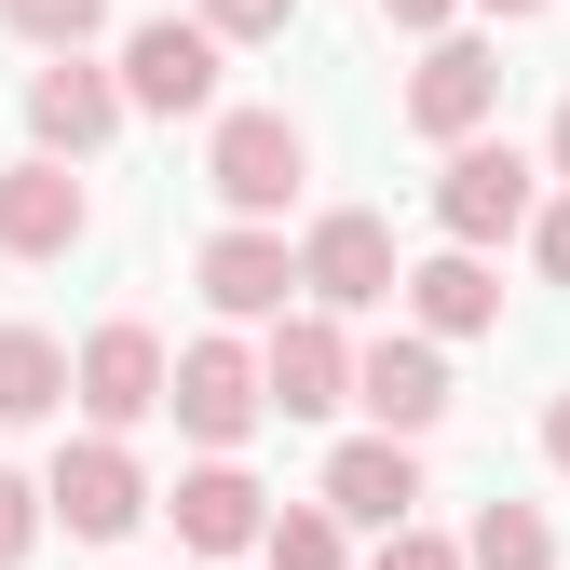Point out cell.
Wrapping results in <instances>:
<instances>
[{
	"label": "cell",
	"mask_w": 570,
	"mask_h": 570,
	"mask_svg": "<svg viewBox=\"0 0 570 570\" xmlns=\"http://www.w3.org/2000/svg\"><path fill=\"white\" fill-rule=\"evenodd\" d=\"M435 232H449V245H503V232H530V150H517V136H449Z\"/></svg>",
	"instance_id": "cell-1"
},
{
	"label": "cell",
	"mask_w": 570,
	"mask_h": 570,
	"mask_svg": "<svg viewBox=\"0 0 570 570\" xmlns=\"http://www.w3.org/2000/svg\"><path fill=\"white\" fill-rule=\"evenodd\" d=\"M204 177H218L232 218H285V204H299V177H313V136L285 122V109H232L218 150H204Z\"/></svg>",
	"instance_id": "cell-2"
},
{
	"label": "cell",
	"mask_w": 570,
	"mask_h": 570,
	"mask_svg": "<svg viewBox=\"0 0 570 570\" xmlns=\"http://www.w3.org/2000/svg\"><path fill=\"white\" fill-rule=\"evenodd\" d=\"M164 407L190 421L204 449H245V435H258V353H245V340H190L177 367H164Z\"/></svg>",
	"instance_id": "cell-3"
},
{
	"label": "cell",
	"mask_w": 570,
	"mask_h": 570,
	"mask_svg": "<svg viewBox=\"0 0 570 570\" xmlns=\"http://www.w3.org/2000/svg\"><path fill=\"white\" fill-rule=\"evenodd\" d=\"M218 96V28L204 14H150L122 41V109H204Z\"/></svg>",
	"instance_id": "cell-4"
},
{
	"label": "cell",
	"mask_w": 570,
	"mask_h": 570,
	"mask_svg": "<svg viewBox=\"0 0 570 570\" xmlns=\"http://www.w3.org/2000/svg\"><path fill=\"white\" fill-rule=\"evenodd\" d=\"M41 517H68L82 543H122L136 517H150V475L122 462V435H82V449L55 462V489H41Z\"/></svg>",
	"instance_id": "cell-5"
},
{
	"label": "cell",
	"mask_w": 570,
	"mask_h": 570,
	"mask_svg": "<svg viewBox=\"0 0 570 570\" xmlns=\"http://www.w3.org/2000/svg\"><path fill=\"white\" fill-rule=\"evenodd\" d=\"M299 285H313L326 313H381V299H394V232L367 218V204L313 218V245H299Z\"/></svg>",
	"instance_id": "cell-6"
},
{
	"label": "cell",
	"mask_w": 570,
	"mask_h": 570,
	"mask_svg": "<svg viewBox=\"0 0 570 570\" xmlns=\"http://www.w3.org/2000/svg\"><path fill=\"white\" fill-rule=\"evenodd\" d=\"M258 407H285V421L353 407V353H340L326 313H285V326H272V353H258Z\"/></svg>",
	"instance_id": "cell-7"
},
{
	"label": "cell",
	"mask_w": 570,
	"mask_h": 570,
	"mask_svg": "<svg viewBox=\"0 0 570 570\" xmlns=\"http://www.w3.org/2000/svg\"><path fill=\"white\" fill-rule=\"evenodd\" d=\"M82 177H68V150H41V164H0V258H68L82 245Z\"/></svg>",
	"instance_id": "cell-8"
},
{
	"label": "cell",
	"mask_w": 570,
	"mask_h": 570,
	"mask_svg": "<svg viewBox=\"0 0 570 570\" xmlns=\"http://www.w3.org/2000/svg\"><path fill=\"white\" fill-rule=\"evenodd\" d=\"M353 407H367L381 435H435V421H449V353H435V340H381V353H353Z\"/></svg>",
	"instance_id": "cell-9"
},
{
	"label": "cell",
	"mask_w": 570,
	"mask_h": 570,
	"mask_svg": "<svg viewBox=\"0 0 570 570\" xmlns=\"http://www.w3.org/2000/svg\"><path fill=\"white\" fill-rule=\"evenodd\" d=\"M489 109H503V55H489V41H435L407 68V122L421 136H475Z\"/></svg>",
	"instance_id": "cell-10"
},
{
	"label": "cell",
	"mask_w": 570,
	"mask_h": 570,
	"mask_svg": "<svg viewBox=\"0 0 570 570\" xmlns=\"http://www.w3.org/2000/svg\"><path fill=\"white\" fill-rule=\"evenodd\" d=\"M68 394H82L109 435H122V421H150V407H164V340H150V326H96L82 367H68Z\"/></svg>",
	"instance_id": "cell-11"
},
{
	"label": "cell",
	"mask_w": 570,
	"mask_h": 570,
	"mask_svg": "<svg viewBox=\"0 0 570 570\" xmlns=\"http://www.w3.org/2000/svg\"><path fill=\"white\" fill-rule=\"evenodd\" d=\"M407 503H421L407 435H353V449L326 462V517H340V530H407Z\"/></svg>",
	"instance_id": "cell-12"
},
{
	"label": "cell",
	"mask_w": 570,
	"mask_h": 570,
	"mask_svg": "<svg viewBox=\"0 0 570 570\" xmlns=\"http://www.w3.org/2000/svg\"><path fill=\"white\" fill-rule=\"evenodd\" d=\"M394 285H407L421 340H489V326H503V285H489V245H449V258H421V272H394Z\"/></svg>",
	"instance_id": "cell-13"
},
{
	"label": "cell",
	"mask_w": 570,
	"mask_h": 570,
	"mask_svg": "<svg viewBox=\"0 0 570 570\" xmlns=\"http://www.w3.org/2000/svg\"><path fill=\"white\" fill-rule=\"evenodd\" d=\"M28 122H41V150H96V136L122 122V82L82 68V41H68L55 68H28Z\"/></svg>",
	"instance_id": "cell-14"
},
{
	"label": "cell",
	"mask_w": 570,
	"mask_h": 570,
	"mask_svg": "<svg viewBox=\"0 0 570 570\" xmlns=\"http://www.w3.org/2000/svg\"><path fill=\"white\" fill-rule=\"evenodd\" d=\"M164 517H177L190 557H245L272 503H258V475H245V462H204V475H177V503H164Z\"/></svg>",
	"instance_id": "cell-15"
},
{
	"label": "cell",
	"mask_w": 570,
	"mask_h": 570,
	"mask_svg": "<svg viewBox=\"0 0 570 570\" xmlns=\"http://www.w3.org/2000/svg\"><path fill=\"white\" fill-rule=\"evenodd\" d=\"M285 285H299V258H285V232H218V245H204V299H218L232 326H258V313H285Z\"/></svg>",
	"instance_id": "cell-16"
},
{
	"label": "cell",
	"mask_w": 570,
	"mask_h": 570,
	"mask_svg": "<svg viewBox=\"0 0 570 570\" xmlns=\"http://www.w3.org/2000/svg\"><path fill=\"white\" fill-rule=\"evenodd\" d=\"M68 407V353L41 326H0V421H55Z\"/></svg>",
	"instance_id": "cell-17"
},
{
	"label": "cell",
	"mask_w": 570,
	"mask_h": 570,
	"mask_svg": "<svg viewBox=\"0 0 570 570\" xmlns=\"http://www.w3.org/2000/svg\"><path fill=\"white\" fill-rule=\"evenodd\" d=\"M462 570H557V530H543V503H475V530H462Z\"/></svg>",
	"instance_id": "cell-18"
},
{
	"label": "cell",
	"mask_w": 570,
	"mask_h": 570,
	"mask_svg": "<svg viewBox=\"0 0 570 570\" xmlns=\"http://www.w3.org/2000/svg\"><path fill=\"white\" fill-rule=\"evenodd\" d=\"M258 557H272V570H340V517H326V503H272V517H258Z\"/></svg>",
	"instance_id": "cell-19"
},
{
	"label": "cell",
	"mask_w": 570,
	"mask_h": 570,
	"mask_svg": "<svg viewBox=\"0 0 570 570\" xmlns=\"http://www.w3.org/2000/svg\"><path fill=\"white\" fill-rule=\"evenodd\" d=\"M0 28L41 41V55H68V41H96V28H109V0H0Z\"/></svg>",
	"instance_id": "cell-20"
},
{
	"label": "cell",
	"mask_w": 570,
	"mask_h": 570,
	"mask_svg": "<svg viewBox=\"0 0 570 570\" xmlns=\"http://www.w3.org/2000/svg\"><path fill=\"white\" fill-rule=\"evenodd\" d=\"M190 14H204V28H218V41H272L285 14H299V0H190Z\"/></svg>",
	"instance_id": "cell-21"
},
{
	"label": "cell",
	"mask_w": 570,
	"mask_h": 570,
	"mask_svg": "<svg viewBox=\"0 0 570 570\" xmlns=\"http://www.w3.org/2000/svg\"><path fill=\"white\" fill-rule=\"evenodd\" d=\"M28 543H41V489H28V475H14V462H0V570H14V557H28Z\"/></svg>",
	"instance_id": "cell-22"
},
{
	"label": "cell",
	"mask_w": 570,
	"mask_h": 570,
	"mask_svg": "<svg viewBox=\"0 0 570 570\" xmlns=\"http://www.w3.org/2000/svg\"><path fill=\"white\" fill-rule=\"evenodd\" d=\"M381 570H462V543H435V530H381Z\"/></svg>",
	"instance_id": "cell-23"
},
{
	"label": "cell",
	"mask_w": 570,
	"mask_h": 570,
	"mask_svg": "<svg viewBox=\"0 0 570 570\" xmlns=\"http://www.w3.org/2000/svg\"><path fill=\"white\" fill-rule=\"evenodd\" d=\"M530 258H543V272L570 285V204H543V218H530Z\"/></svg>",
	"instance_id": "cell-24"
},
{
	"label": "cell",
	"mask_w": 570,
	"mask_h": 570,
	"mask_svg": "<svg viewBox=\"0 0 570 570\" xmlns=\"http://www.w3.org/2000/svg\"><path fill=\"white\" fill-rule=\"evenodd\" d=\"M381 14H394V28H449L462 0H381Z\"/></svg>",
	"instance_id": "cell-25"
},
{
	"label": "cell",
	"mask_w": 570,
	"mask_h": 570,
	"mask_svg": "<svg viewBox=\"0 0 570 570\" xmlns=\"http://www.w3.org/2000/svg\"><path fill=\"white\" fill-rule=\"evenodd\" d=\"M543 462H557V475H570V394H557V407H543Z\"/></svg>",
	"instance_id": "cell-26"
},
{
	"label": "cell",
	"mask_w": 570,
	"mask_h": 570,
	"mask_svg": "<svg viewBox=\"0 0 570 570\" xmlns=\"http://www.w3.org/2000/svg\"><path fill=\"white\" fill-rule=\"evenodd\" d=\"M543 150H557V177H570V109H557V136H543Z\"/></svg>",
	"instance_id": "cell-27"
},
{
	"label": "cell",
	"mask_w": 570,
	"mask_h": 570,
	"mask_svg": "<svg viewBox=\"0 0 570 570\" xmlns=\"http://www.w3.org/2000/svg\"><path fill=\"white\" fill-rule=\"evenodd\" d=\"M489 14H543V0H489Z\"/></svg>",
	"instance_id": "cell-28"
}]
</instances>
